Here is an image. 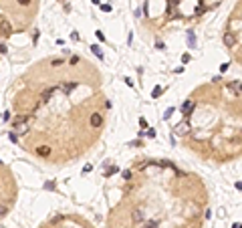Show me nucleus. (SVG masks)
I'll use <instances>...</instances> for the list:
<instances>
[{
  "label": "nucleus",
  "instance_id": "obj_1",
  "mask_svg": "<svg viewBox=\"0 0 242 228\" xmlns=\"http://www.w3.org/2000/svg\"><path fill=\"white\" fill-rule=\"evenodd\" d=\"M222 41H224V45H226L228 49H232V46L236 45V36H234V34H232V32H224Z\"/></svg>",
  "mask_w": 242,
  "mask_h": 228
},
{
  "label": "nucleus",
  "instance_id": "obj_2",
  "mask_svg": "<svg viewBox=\"0 0 242 228\" xmlns=\"http://www.w3.org/2000/svg\"><path fill=\"white\" fill-rule=\"evenodd\" d=\"M192 109H194V101H192V99L184 101V105H182V113H184L186 117H190V115H192Z\"/></svg>",
  "mask_w": 242,
  "mask_h": 228
},
{
  "label": "nucleus",
  "instance_id": "obj_3",
  "mask_svg": "<svg viewBox=\"0 0 242 228\" xmlns=\"http://www.w3.org/2000/svg\"><path fill=\"white\" fill-rule=\"evenodd\" d=\"M158 226H159L158 220H149V222H143V224L137 226V228H158Z\"/></svg>",
  "mask_w": 242,
  "mask_h": 228
},
{
  "label": "nucleus",
  "instance_id": "obj_4",
  "mask_svg": "<svg viewBox=\"0 0 242 228\" xmlns=\"http://www.w3.org/2000/svg\"><path fill=\"white\" fill-rule=\"evenodd\" d=\"M204 12H206V4H198V6H196V16H200V14H204Z\"/></svg>",
  "mask_w": 242,
  "mask_h": 228
},
{
  "label": "nucleus",
  "instance_id": "obj_5",
  "mask_svg": "<svg viewBox=\"0 0 242 228\" xmlns=\"http://www.w3.org/2000/svg\"><path fill=\"white\" fill-rule=\"evenodd\" d=\"M151 95H154V97H159V95H161V87H155V89H154V93H151Z\"/></svg>",
  "mask_w": 242,
  "mask_h": 228
},
{
  "label": "nucleus",
  "instance_id": "obj_6",
  "mask_svg": "<svg viewBox=\"0 0 242 228\" xmlns=\"http://www.w3.org/2000/svg\"><path fill=\"white\" fill-rule=\"evenodd\" d=\"M228 67H230V65H228V63H224V65L220 67V71H222V73H224V71H228Z\"/></svg>",
  "mask_w": 242,
  "mask_h": 228
},
{
  "label": "nucleus",
  "instance_id": "obj_7",
  "mask_svg": "<svg viewBox=\"0 0 242 228\" xmlns=\"http://www.w3.org/2000/svg\"><path fill=\"white\" fill-rule=\"evenodd\" d=\"M147 135H149V137H155V129H147Z\"/></svg>",
  "mask_w": 242,
  "mask_h": 228
},
{
  "label": "nucleus",
  "instance_id": "obj_8",
  "mask_svg": "<svg viewBox=\"0 0 242 228\" xmlns=\"http://www.w3.org/2000/svg\"><path fill=\"white\" fill-rule=\"evenodd\" d=\"M232 228H242V222H234V224H232Z\"/></svg>",
  "mask_w": 242,
  "mask_h": 228
},
{
  "label": "nucleus",
  "instance_id": "obj_9",
  "mask_svg": "<svg viewBox=\"0 0 242 228\" xmlns=\"http://www.w3.org/2000/svg\"><path fill=\"white\" fill-rule=\"evenodd\" d=\"M236 190H240V192H242V182H236Z\"/></svg>",
  "mask_w": 242,
  "mask_h": 228
},
{
  "label": "nucleus",
  "instance_id": "obj_10",
  "mask_svg": "<svg viewBox=\"0 0 242 228\" xmlns=\"http://www.w3.org/2000/svg\"><path fill=\"white\" fill-rule=\"evenodd\" d=\"M238 89H240V93H242V83H240V87H238Z\"/></svg>",
  "mask_w": 242,
  "mask_h": 228
}]
</instances>
